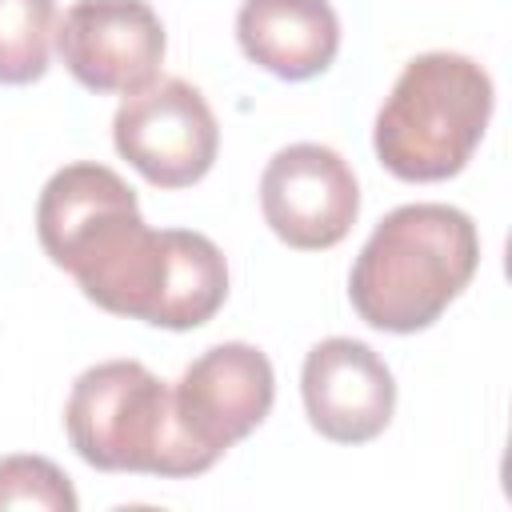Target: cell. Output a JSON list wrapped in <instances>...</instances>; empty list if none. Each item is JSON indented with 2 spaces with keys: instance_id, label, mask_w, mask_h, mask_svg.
Wrapping results in <instances>:
<instances>
[{
  "instance_id": "obj_1",
  "label": "cell",
  "mask_w": 512,
  "mask_h": 512,
  "mask_svg": "<svg viewBox=\"0 0 512 512\" xmlns=\"http://www.w3.org/2000/svg\"><path fill=\"white\" fill-rule=\"evenodd\" d=\"M36 236L80 292L128 320L188 332L228 300L224 252L188 228H148L120 172L80 160L48 176L36 200Z\"/></svg>"
},
{
  "instance_id": "obj_2",
  "label": "cell",
  "mask_w": 512,
  "mask_h": 512,
  "mask_svg": "<svg viewBox=\"0 0 512 512\" xmlns=\"http://www.w3.org/2000/svg\"><path fill=\"white\" fill-rule=\"evenodd\" d=\"M480 268V232L452 204H400L364 240L348 300L356 316L392 336L420 332L472 284Z\"/></svg>"
},
{
  "instance_id": "obj_3",
  "label": "cell",
  "mask_w": 512,
  "mask_h": 512,
  "mask_svg": "<svg viewBox=\"0 0 512 512\" xmlns=\"http://www.w3.org/2000/svg\"><path fill=\"white\" fill-rule=\"evenodd\" d=\"M492 76L460 52H424L404 64L376 112V160L408 184L456 176L492 120Z\"/></svg>"
},
{
  "instance_id": "obj_4",
  "label": "cell",
  "mask_w": 512,
  "mask_h": 512,
  "mask_svg": "<svg viewBox=\"0 0 512 512\" xmlns=\"http://www.w3.org/2000/svg\"><path fill=\"white\" fill-rule=\"evenodd\" d=\"M64 428L76 456L100 472L184 480L212 468L172 416V388L140 360H104L76 376Z\"/></svg>"
},
{
  "instance_id": "obj_5",
  "label": "cell",
  "mask_w": 512,
  "mask_h": 512,
  "mask_svg": "<svg viewBox=\"0 0 512 512\" xmlns=\"http://www.w3.org/2000/svg\"><path fill=\"white\" fill-rule=\"evenodd\" d=\"M116 152L156 188H188L216 164L220 128L204 92L180 76L124 96L112 116Z\"/></svg>"
},
{
  "instance_id": "obj_6",
  "label": "cell",
  "mask_w": 512,
  "mask_h": 512,
  "mask_svg": "<svg viewBox=\"0 0 512 512\" xmlns=\"http://www.w3.org/2000/svg\"><path fill=\"white\" fill-rule=\"evenodd\" d=\"M276 400L272 360L244 340L212 344L200 352L172 388V416L188 444L212 464L252 436Z\"/></svg>"
},
{
  "instance_id": "obj_7",
  "label": "cell",
  "mask_w": 512,
  "mask_h": 512,
  "mask_svg": "<svg viewBox=\"0 0 512 512\" xmlns=\"http://www.w3.org/2000/svg\"><path fill=\"white\" fill-rule=\"evenodd\" d=\"M260 212L276 240L300 252L336 248L356 216L360 188L340 152L328 144H288L260 176Z\"/></svg>"
},
{
  "instance_id": "obj_8",
  "label": "cell",
  "mask_w": 512,
  "mask_h": 512,
  "mask_svg": "<svg viewBox=\"0 0 512 512\" xmlns=\"http://www.w3.org/2000/svg\"><path fill=\"white\" fill-rule=\"evenodd\" d=\"M164 24L144 0H76L56 24V52L88 92L132 96L160 76Z\"/></svg>"
},
{
  "instance_id": "obj_9",
  "label": "cell",
  "mask_w": 512,
  "mask_h": 512,
  "mask_svg": "<svg viewBox=\"0 0 512 512\" xmlns=\"http://www.w3.org/2000/svg\"><path fill=\"white\" fill-rule=\"evenodd\" d=\"M300 396L308 424L332 444H368L396 412V380L388 364L352 336H328L308 348Z\"/></svg>"
},
{
  "instance_id": "obj_10",
  "label": "cell",
  "mask_w": 512,
  "mask_h": 512,
  "mask_svg": "<svg viewBox=\"0 0 512 512\" xmlns=\"http://www.w3.org/2000/svg\"><path fill=\"white\" fill-rule=\"evenodd\" d=\"M240 52L276 80H312L340 52V16L328 0H244L236 12Z\"/></svg>"
},
{
  "instance_id": "obj_11",
  "label": "cell",
  "mask_w": 512,
  "mask_h": 512,
  "mask_svg": "<svg viewBox=\"0 0 512 512\" xmlns=\"http://www.w3.org/2000/svg\"><path fill=\"white\" fill-rule=\"evenodd\" d=\"M56 0H0V84H36L48 72Z\"/></svg>"
},
{
  "instance_id": "obj_12",
  "label": "cell",
  "mask_w": 512,
  "mask_h": 512,
  "mask_svg": "<svg viewBox=\"0 0 512 512\" xmlns=\"http://www.w3.org/2000/svg\"><path fill=\"white\" fill-rule=\"evenodd\" d=\"M4 508H40V512H76L80 496L72 480L44 456H4L0 460V512Z\"/></svg>"
}]
</instances>
